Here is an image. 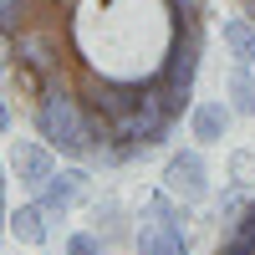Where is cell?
I'll use <instances>...</instances> for the list:
<instances>
[{"mask_svg":"<svg viewBox=\"0 0 255 255\" xmlns=\"http://www.w3.org/2000/svg\"><path fill=\"white\" fill-rule=\"evenodd\" d=\"M209 0H0V77L82 168L153 158L194 108Z\"/></svg>","mask_w":255,"mask_h":255,"instance_id":"cell-1","label":"cell"},{"mask_svg":"<svg viewBox=\"0 0 255 255\" xmlns=\"http://www.w3.org/2000/svg\"><path fill=\"white\" fill-rule=\"evenodd\" d=\"M138 255H189V204L168 189H153L138 225Z\"/></svg>","mask_w":255,"mask_h":255,"instance_id":"cell-2","label":"cell"},{"mask_svg":"<svg viewBox=\"0 0 255 255\" xmlns=\"http://www.w3.org/2000/svg\"><path fill=\"white\" fill-rule=\"evenodd\" d=\"M163 189H168L179 204H189V209L209 199V163H204L199 148L168 153V163H163Z\"/></svg>","mask_w":255,"mask_h":255,"instance_id":"cell-3","label":"cell"},{"mask_svg":"<svg viewBox=\"0 0 255 255\" xmlns=\"http://www.w3.org/2000/svg\"><path fill=\"white\" fill-rule=\"evenodd\" d=\"M82 194H87V174H82V168H56V174L36 189V204L46 209V220H56V215H72L82 204Z\"/></svg>","mask_w":255,"mask_h":255,"instance_id":"cell-4","label":"cell"},{"mask_svg":"<svg viewBox=\"0 0 255 255\" xmlns=\"http://www.w3.org/2000/svg\"><path fill=\"white\" fill-rule=\"evenodd\" d=\"M230 102H215V97H194V108H189V138H194V148H215V143H225V133H230Z\"/></svg>","mask_w":255,"mask_h":255,"instance_id":"cell-5","label":"cell"},{"mask_svg":"<svg viewBox=\"0 0 255 255\" xmlns=\"http://www.w3.org/2000/svg\"><path fill=\"white\" fill-rule=\"evenodd\" d=\"M10 168H15V179L26 184V189H41V184L56 174V148L46 138H26V143H15Z\"/></svg>","mask_w":255,"mask_h":255,"instance_id":"cell-6","label":"cell"},{"mask_svg":"<svg viewBox=\"0 0 255 255\" xmlns=\"http://www.w3.org/2000/svg\"><path fill=\"white\" fill-rule=\"evenodd\" d=\"M215 255H255V194L235 209V220L225 225V235H220Z\"/></svg>","mask_w":255,"mask_h":255,"instance_id":"cell-7","label":"cell"},{"mask_svg":"<svg viewBox=\"0 0 255 255\" xmlns=\"http://www.w3.org/2000/svg\"><path fill=\"white\" fill-rule=\"evenodd\" d=\"M225 56L235 67H255V20L250 15H230L225 20Z\"/></svg>","mask_w":255,"mask_h":255,"instance_id":"cell-8","label":"cell"},{"mask_svg":"<svg viewBox=\"0 0 255 255\" xmlns=\"http://www.w3.org/2000/svg\"><path fill=\"white\" fill-rule=\"evenodd\" d=\"M5 225H10V235H15L20 245H46V209H41L36 199L20 204V209H10Z\"/></svg>","mask_w":255,"mask_h":255,"instance_id":"cell-9","label":"cell"},{"mask_svg":"<svg viewBox=\"0 0 255 255\" xmlns=\"http://www.w3.org/2000/svg\"><path fill=\"white\" fill-rule=\"evenodd\" d=\"M225 102H230L235 118H255V77H250V67L225 72Z\"/></svg>","mask_w":255,"mask_h":255,"instance_id":"cell-10","label":"cell"},{"mask_svg":"<svg viewBox=\"0 0 255 255\" xmlns=\"http://www.w3.org/2000/svg\"><path fill=\"white\" fill-rule=\"evenodd\" d=\"M108 250V240L92 235V230H77V235H67V245H61V255H102Z\"/></svg>","mask_w":255,"mask_h":255,"instance_id":"cell-11","label":"cell"},{"mask_svg":"<svg viewBox=\"0 0 255 255\" xmlns=\"http://www.w3.org/2000/svg\"><path fill=\"white\" fill-rule=\"evenodd\" d=\"M0 230H5V168H0Z\"/></svg>","mask_w":255,"mask_h":255,"instance_id":"cell-12","label":"cell"},{"mask_svg":"<svg viewBox=\"0 0 255 255\" xmlns=\"http://www.w3.org/2000/svg\"><path fill=\"white\" fill-rule=\"evenodd\" d=\"M0 133H10V108H5V97H0Z\"/></svg>","mask_w":255,"mask_h":255,"instance_id":"cell-13","label":"cell"},{"mask_svg":"<svg viewBox=\"0 0 255 255\" xmlns=\"http://www.w3.org/2000/svg\"><path fill=\"white\" fill-rule=\"evenodd\" d=\"M235 10H240V15H250V20H255V0H235Z\"/></svg>","mask_w":255,"mask_h":255,"instance_id":"cell-14","label":"cell"}]
</instances>
